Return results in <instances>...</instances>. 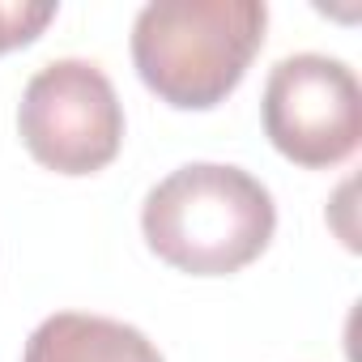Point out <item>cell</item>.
Returning <instances> with one entry per match:
<instances>
[{
	"label": "cell",
	"mask_w": 362,
	"mask_h": 362,
	"mask_svg": "<svg viewBox=\"0 0 362 362\" xmlns=\"http://www.w3.org/2000/svg\"><path fill=\"white\" fill-rule=\"evenodd\" d=\"M56 18V5H30V0H0V56L35 43L47 22Z\"/></svg>",
	"instance_id": "obj_6"
},
{
	"label": "cell",
	"mask_w": 362,
	"mask_h": 362,
	"mask_svg": "<svg viewBox=\"0 0 362 362\" xmlns=\"http://www.w3.org/2000/svg\"><path fill=\"white\" fill-rule=\"evenodd\" d=\"M30 158L56 175H94L124 145V107L111 77L90 60H56L30 77L18 103Z\"/></svg>",
	"instance_id": "obj_3"
},
{
	"label": "cell",
	"mask_w": 362,
	"mask_h": 362,
	"mask_svg": "<svg viewBox=\"0 0 362 362\" xmlns=\"http://www.w3.org/2000/svg\"><path fill=\"white\" fill-rule=\"evenodd\" d=\"M145 243L158 260L192 277L247 269L277 230V209L256 175L222 162H188L145 197Z\"/></svg>",
	"instance_id": "obj_1"
},
{
	"label": "cell",
	"mask_w": 362,
	"mask_h": 362,
	"mask_svg": "<svg viewBox=\"0 0 362 362\" xmlns=\"http://www.w3.org/2000/svg\"><path fill=\"white\" fill-rule=\"evenodd\" d=\"M264 26L256 0H158L136 13L132 64L166 107L209 111L243 81Z\"/></svg>",
	"instance_id": "obj_2"
},
{
	"label": "cell",
	"mask_w": 362,
	"mask_h": 362,
	"mask_svg": "<svg viewBox=\"0 0 362 362\" xmlns=\"http://www.w3.org/2000/svg\"><path fill=\"white\" fill-rule=\"evenodd\" d=\"M264 136L307 170L345 162L362 136V90L345 60L286 56L264 86Z\"/></svg>",
	"instance_id": "obj_4"
},
{
	"label": "cell",
	"mask_w": 362,
	"mask_h": 362,
	"mask_svg": "<svg viewBox=\"0 0 362 362\" xmlns=\"http://www.w3.org/2000/svg\"><path fill=\"white\" fill-rule=\"evenodd\" d=\"M22 362H162V354L132 324L60 311L30 332Z\"/></svg>",
	"instance_id": "obj_5"
}]
</instances>
